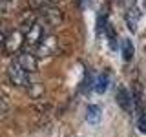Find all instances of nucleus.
<instances>
[{"mask_svg":"<svg viewBox=\"0 0 146 137\" xmlns=\"http://www.w3.org/2000/svg\"><path fill=\"white\" fill-rule=\"evenodd\" d=\"M7 79L13 86H18V88H31V86H33V73L27 71L26 68H22L20 64H17V62L9 64Z\"/></svg>","mask_w":146,"mask_h":137,"instance_id":"obj_1","label":"nucleus"},{"mask_svg":"<svg viewBox=\"0 0 146 137\" xmlns=\"http://www.w3.org/2000/svg\"><path fill=\"white\" fill-rule=\"evenodd\" d=\"M22 46H24V35H22L20 29L4 31V51L7 55L17 53Z\"/></svg>","mask_w":146,"mask_h":137,"instance_id":"obj_2","label":"nucleus"},{"mask_svg":"<svg viewBox=\"0 0 146 137\" xmlns=\"http://www.w3.org/2000/svg\"><path fill=\"white\" fill-rule=\"evenodd\" d=\"M115 100H117V104L124 110L126 113H131V110H133V95H131L126 88H122V86H121V88L117 90Z\"/></svg>","mask_w":146,"mask_h":137,"instance_id":"obj_3","label":"nucleus"},{"mask_svg":"<svg viewBox=\"0 0 146 137\" xmlns=\"http://www.w3.org/2000/svg\"><path fill=\"white\" fill-rule=\"evenodd\" d=\"M15 62H17V64H20L22 68H26V70H27V71H31V73H35V70H36V55L29 53V51H22V53H18V55H17V59H15Z\"/></svg>","mask_w":146,"mask_h":137,"instance_id":"obj_4","label":"nucleus"},{"mask_svg":"<svg viewBox=\"0 0 146 137\" xmlns=\"http://www.w3.org/2000/svg\"><path fill=\"white\" fill-rule=\"evenodd\" d=\"M121 49H122V59H124V61H131V59H133L135 48H133V44H131L130 39H122Z\"/></svg>","mask_w":146,"mask_h":137,"instance_id":"obj_5","label":"nucleus"},{"mask_svg":"<svg viewBox=\"0 0 146 137\" xmlns=\"http://www.w3.org/2000/svg\"><path fill=\"white\" fill-rule=\"evenodd\" d=\"M108 84H110V75L104 71V73H100L97 77V80H95V91H97V93H104V91L108 90Z\"/></svg>","mask_w":146,"mask_h":137,"instance_id":"obj_6","label":"nucleus"},{"mask_svg":"<svg viewBox=\"0 0 146 137\" xmlns=\"http://www.w3.org/2000/svg\"><path fill=\"white\" fill-rule=\"evenodd\" d=\"M86 119H88V122H99L100 108L97 106V104H90V106L86 108Z\"/></svg>","mask_w":146,"mask_h":137,"instance_id":"obj_7","label":"nucleus"},{"mask_svg":"<svg viewBox=\"0 0 146 137\" xmlns=\"http://www.w3.org/2000/svg\"><path fill=\"white\" fill-rule=\"evenodd\" d=\"M17 6V0H2V13L9 15V11H13Z\"/></svg>","mask_w":146,"mask_h":137,"instance_id":"obj_8","label":"nucleus"},{"mask_svg":"<svg viewBox=\"0 0 146 137\" xmlns=\"http://www.w3.org/2000/svg\"><path fill=\"white\" fill-rule=\"evenodd\" d=\"M106 35H108V39H110V46H111V49H117V37H115L113 27L106 26Z\"/></svg>","mask_w":146,"mask_h":137,"instance_id":"obj_9","label":"nucleus"},{"mask_svg":"<svg viewBox=\"0 0 146 137\" xmlns=\"http://www.w3.org/2000/svg\"><path fill=\"white\" fill-rule=\"evenodd\" d=\"M137 128H139V132L146 134V112H144V113H141L139 121H137Z\"/></svg>","mask_w":146,"mask_h":137,"instance_id":"obj_10","label":"nucleus"},{"mask_svg":"<svg viewBox=\"0 0 146 137\" xmlns=\"http://www.w3.org/2000/svg\"><path fill=\"white\" fill-rule=\"evenodd\" d=\"M55 2H58V0H33V4H35V6H38V7L55 6Z\"/></svg>","mask_w":146,"mask_h":137,"instance_id":"obj_11","label":"nucleus"}]
</instances>
